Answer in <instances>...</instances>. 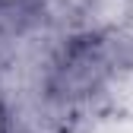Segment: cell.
Listing matches in <instances>:
<instances>
[{
    "label": "cell",
    "instance_id": "obj_1",
    "mask_svg": "<svg viewBox=\"0 0 133 133\" xmlns=\"http://www.w3.org/2000/svg\"><path fill=\"white\" fill-rule=\"evenodd\" d=\"M38 0H0V16H6V13H22L29 6H35Z\"/></svg>",
    "mask_w": 133,
    "mask_h": 133
},
{
    "label": "cell",
    "instance_id": "obj_2",
    "mask_svg": "<svg viewBox=\"0 0 133 133\" xmlns=\"http://www.w3.org/2000/svg\"><path fill=\"white\" fill-rule=\"evenodd\" d=\"M0 133H13V111L3 95H0Z\"/></svg>",
    "mask_w": 133,
    "mask_h": 133
}]
</instances>
